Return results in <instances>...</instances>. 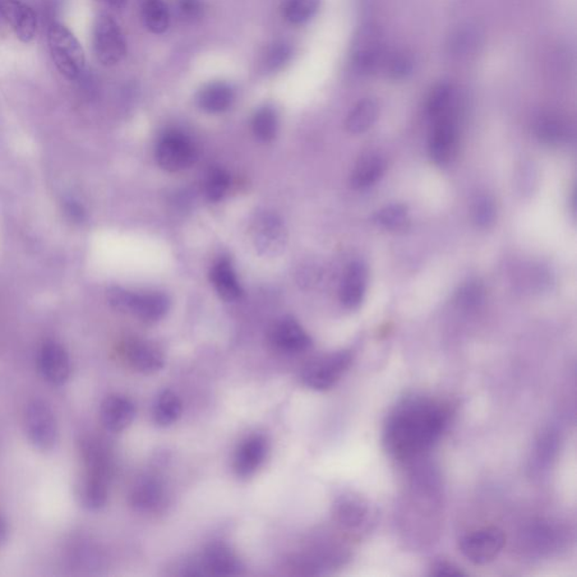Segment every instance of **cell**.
I'll return each instance as SVG.
<instances>
[{
	"instance_id": "6da1fadb",
	"label": "cell",
	"mask_w": 577,
	"mask_h": 577,
	"mask_svg": "<svg viewBox=\"0 0 577 577\" xmlns=\"http://www.w3.org/2000/svg\"><path fill=\"white\" fill-rule=\"evenodd\" d=\"M447 422L449 410L437 400L413 397L401 401L385 424L386 450L397 459L421 455L440 438Z\"/></svg>"
},
{
	"instance_id": "7a4b0ae2",
	"label": "cell",
	"mask_w": 577,
	"mask_h": 577,
	"mask_svg": "<svg viewBox=\"0 0 577 577\" xmlns=\"http://www.w3.org/2000/svg\"><path fill=\"white\" fill-rule=\"evenodd\" d=\"M48 44L51 58L59 72L69 81L81 78L86 67L85 53L72 32L60 23H51Z\"/></svg>"
},
{
	"instance_id": "3957f363",
	"label": "cell",
	"mask_w": 577,
	"mask_h": 577,
	"mask_svg": "<svg viewBox=\"0 0 577 577\" xmlns=\"http://www.w3.org/2000/svg\"><path fill=\"white\" fill-rule=\"evenodd\" d=\"M108 298L118 312L132 313L148 322L160 321L169 309V300L163 293L135 294L126 289L112 288Z\"/></svg>"
},
{
	"instance_id": "277c9868",
	"label": "cell",
	"mask_w": 577,
	"mask_h": 577,
	"mask_svg": "<svg viewBox=\"0 0 577 577\" xmlns=\"http://www.w3.org/2000/svg\"><path fill=\"white\" fill-rule=\"evenodd\" d=\"M352 362V355L348 351H339L313 360L303 368V385L313 390L324 391L336 385Z\"/></svg>"
},
{
	"instance_id": "5b68a950",
	"label": "cell",
	"mask_w": 577,
	"mask_h": 577,
	"mask_svg": "<svg viewBox=\"0 0 577 577\" xmlns=\"http://www.w3.org/2000/svg\"><path fill=\"white\" fill-rule=\"evenodd\" d=\"M93 49L97 60L106 67L115 66L126 57L127 43L121 27L106 14L96 18Z\"/></svg>"
},
{
	"instance_id": "8992f818",
	"label": "cell",
	"mask_w": 577,
	"mask_h": 577,
	"mask_svg": "<svg viewBox=\"0 0 577 577\" xmlns=\"http://www.w3.org/2000/svg\"><path fill=\"white\" fill-rule=\"evenodd\" d=\"M27 438L41 451L53 450L59 440L57 419L53 409L43 400H34L27 405L24 415Z\"/></svg>"
},
{
	"instance_id": "52a82bcc",
	"label": "cell",
	"mask_w": 577,
	"mask_h": 577,
	"mask_svg": "<svg viewBox=\"0 0 577 577\" xmlns=\"http://www.w3.org/2000/svg\"><path fill=\"white\" fill-rule=\"evenodd\" d=\"M386 55L384 34L376 24L360 27L354 35L351 59L357 71L370 72L381 66Z\"/></svg>"
},
{
	"instance_id": "ba28073f",
	"label": "cell",
	"mask_w": 577,
	"mask_h": 577,
	"mask_svg": "<svg viewBox=\"0 0 577 577\" xmlns=\"http://www.w3.org/2000/svg\"><path fill=\"white\" fill-rule=\"evenodd\" d=\"M251 236L256 251L266 257L280 255L288 245L287 228L283 220L271 212H262L254 218Z\"/></svg>"
},
{
	"instance_id": "9c48e42d",
	"label": "cell",
	"mask_w": 577,
	"mask_h": 577,
	"mask_svg": "<svg viewBox=\"0 0 577 577\" xmlns=\"http://www.w3.org/2000/svg\"><path fill=\"white\" fill-rule=\"evenodd\" d=\"M505 535L496 527L483 528L460 540V551L469 562L485 565L493 562L505 548Z\"/></svg>"
},
{
	"instance_id": "30bf717a",
	"label": "cell",
	"mask_w": 577,
	"mask_h": 577,
	"mask_svg": "<svg viewBox=\"0 0 577 577\" xmlns=\"http://www.w3.org/2000/svg\"><path fill=\"white\" fill-rule=\"evenodd\" d=\"M156 159L161 168L168 172H178L190 168L196 160V149L190 139L182 133L168 132L157 146Z\"/></svg>"
},
{
	"instance_id": "8fae6325",
	"label": "cell",
	"mask_w": 577,
	"mask_h": 577,
	"mask_svg": "<svg viewBox=\"0 0 577 577\" xmlns=\"http://www.w3.org/2000/svg\"><path fill=\"white\" fill-rule=\"evenodd\" d=\"M267 452H269V442L264 436L253 434L245 438L235 452L234 473L239 478L252 477L264 463Z\"/></svg>"
},
{
	"instance_id": "7c38bea8",
	"label": "cell",
	"mask_w": 577,
	"mask_h": 577,
	"mask_svg": "<svg viewBox=\"0 0 577 577\" xmlns=\"http://www.w3.org/2000/svg\"><path fill=\"white\" fill-rule=\"evenodd\" d=\"M336 523L349 531H361L371 523V507L364 498L354 494H344L334 503Z\"/></svg>"
},
{
	"instance_id": "4fadbf2b",
	"label": "cell",
	"mask_w": 577,
	"mask_h": 577,
	"mask_svg": "<svg viewBox=\"0 0 577 577\" xmlns=\"http://www.w3.org/2000/svg\"><path fill=\"white\" fill-rule=\"evenodd\" d=\"M0 15L11 25L23 43H31L38 34V17L34 8L20 0L0 2Z\"/></svg>"
},
{
	"instance_id": "5bb4252c",
	"label": "cell",
	"mask_w": 577,
	"mask_h": 577,
	"mask_svg": "<svg viewBox=\"0 0 577 577\" xmlns=\"http://www.w3.org/2000/svg\"><path fill=\"white\" fill-rule=\"evenodd\" d=\"M39 369L49 384L63 386L72 375L71 359L66 350L55 341H48L40 350Z\"/></svg>"
},
{
	"instance_id": "9a60e30c",
	"label": "cell",
	"mask_w": 577,
	"mask_h": 577,
	"mask_svg": "<svg viewBox=\"0 0 577 577\" xmlns=\"http://www.w3.org/2000/svg\"><path fill=\"white\" fill-rule=\"evenodd\" d=\"M122 357L136 371L152 375L164 367V357L156 346L141 340H128L122 345Z\"/></svg>"
},
{
	"instance_id": "2e32d148",
	"label": "cell",
	"mask_w": 577,
	"mask_h": 577,
	"mask_svg": "<svg viewBox=\"0 0 577 577\" xmlns=\"http://www.w3.org/2000/svg\"><path fill=\"white\" fill-rule=\"evenodd\" d=\"M457 127L454 120L445 115L436 120L432 129L428 151L434 163L449 164L457 149Z\"/></svg>"
},
{
	"instance_id": "e0dca14e",
	"label": "cell",
	"mask_w": 577,
	"mask_h": 577,
	"mask_svg": "<svg viewBox=\"0 0 577 577\" xmlns=\"http://www.w3.org/2000/svg\"><path fill=\"white\" fill-rule=\"evenodd\" d=\"M271 343L284 353L306 352L312 346V339L293 318H284L276 322L270 333Z\"/></svg>"
},
{
	"instance_id": "ac0fdd59",
	"label": "cell",
	"mask_w": 577,
	"mask_h": 577,
	"mask_svg": "<svg viewBox=\"0 0 577 577\" xmlns=\"http://www.w3.org/2000/svg\"><path fill=\"white\" fill-rule=\"evenodd\" d=\"M206 574L216 576H236L242 573L243 565L236 553L223 543H210L202 556Z\"/></svg>"
},
{
	"instance_id": "d6986e66",
	"label": "cell",
	"mask_w": 577,
	"mask_h": 577,
	"mask_svg": "<svg viewBox=\"0 0 577 577\" xmlns=\"http://www.w3.org/2000/svg\"><path fill=\"white\" fill-rule=\"evenodd\" d=\"M136 418V406L122 395H111L101 406V419L106 430L122 432L131 426Z\"/></svg>"
},
{
	"instance_id": "ffe728a7",
	"label": "cell",
	"mask_w": 577,
	"mask_h": 577,
	"mask_svg": "<svg viewBox=\"0 0 577 577\" xmlns=\"http://www.w3.org/2000/svg\"><path fill=\"white\" fill-rule=\"evenodd\" d=\"M166 492L160 479L152 476L142 477L130 492V505L140 514H152L165 505Z\"/></svg>"
},
{
	"instance_id": "44dd1931",
	"label": "cell",
	"mask_w": 577,
	"mask_h": 577,
	"mask_svg": "<svg viewBox=\"0 0 577 577\" xmlns=\"http://www.w3.org/2000/svg\"><path fill=\"white\" fill-rule=\"evenodd\" d=\"M367 269L360 262H354L346 270L341 287V303L345 308L357 309L363 302L367 290Z\"/></svg>"
},
{
	"instance_id": "7402d4cb",
	"label": "cell",
	"mask_w": 577,
	"mask_h": 577,
	"mask_svg": "<svg viewBox=\"0 0 577 577\" xmlns=\"http://www.w3.org/2000/svg\"><path fill=\"white\" fill-rule=\"evenodd\" d=\"M385 159L380 155L369 152V154L363 155L355 165L352 175H351V186L357 190H364V188L375 186L385 174Z\"/></svg>"
},
{
	"instance_id": "603a6c76",
	"label": "cell",
	"mask_w": 577,
	"mask_h": 577,
	"mask_svg": "<svg viewBox=\"0 0 577 577\" xmlns=\"http://www.w3.org/2000/svg\"><path fill=\"white\" fill-rule=\"evenodd\" d=\"M235 101V91L224 82L207 84L197 94V104L209 113H221L227 111Z\"/></svg>"
},
{
	"instance_id": "cb8c5ba5",
	"label": "cell",
	"mask_w": 577,
	"mask_h": 577,
	"mask_svg": "<svg viewBox=\"0 0 577 577\" xmlns=\"http://www.w3.org/2000/svg\"><path fill=\"white\" fill-rule=\"evenodd\" d=\"M77 494L86 509L100 510L108 501V478L87 472L78 484Z\"/></svg>"
},
{
	"instance_id": "d4e9b609",
	"label": "cell",
	"mask_w": 577,
	"mask_h": 577,
	"mask_svg": "<svg viewBox=\"0 0 577 577\" xmlns=\"http://www.w3.org/2000/svg\"><path fill=\"white\" fill-rule=\"evenodd\" d=\"M483 34L478 25L466 23L452 32L449 39L450 53L458 58L468 57L476 53L482 43Z\"/></svg>"
},
{
	"instance_id": "484cf974",
	"label": "cell",
	"mask_w": 577,
	"mask_h": 577,
	"mask_svg": "<svg viewBox=\"0 0 577 577\" xmlns=\"http://www.w3.org/2000/svg\"><path fill=\"white\" fill-rule=\"evenodd\" d=\"M211 281L216 293L226 302H236L243 293L232 264L227 260H221L211 271Z\"/></svg>"
},
{
	"instance_id": "4316f807",
	"label": "cell",
	"mask_w": 577,
	"mask_h": 577,
	"mask_svg": "<svg viewBox=\"0 0 577 577\" xmlns=\"http://www.w3.org/2000/svg\"><path fill=\"white\" fill-rule=\"evenodd\" d=\"M183 405L179 397L172 390L161 391L152 408V418L157 426L169 427L181 418Z\"/></svg>"
},
{
	"instance_id": "83f0119b",
	"label": "cell",
	"mask_w": 577,
	"mask_h": 577,
	"mask_svg": "<svg viewBox=\"0 0 577 577\" xmlns=\"http://www.w3.org/2000/svg\"><path fill=\"white\" fill-rule=\"evenodd\" d=\"M378 113H380V109H378L375 100L360 101L346 119V130L352 135H361L375 124Z\"/></svg>"
},
{
	"instance_id": "f1b7e54d",
	"label": "cell",
	"mask_w": 577,
	"mask_h": 577,
	"mask_svg": "<svg viewBox=\"0 0 577 577\" xmlns=\"http://www.w3.org/2000/svg\"><path fill=\"white\" fill-rule=\"evenodd\" d=\"M141 13L151 34H163L168 30L169 11L164 0H142Z\"/></svg>"
},
{
	"instance_id": "f546056e",
	"label": "cell",
	"mask_w": 577,
	"mask_h": 577,
	"mask_svg": "<svg viewBox=\"0 0 577 577\" xmlns=\"http://www.w3.org/2000/svg\"><path fill=\"white\" fill-rule=\"evenodd\" d=\"M321 3L322 0H284L281 11L291 24L302 25L316 15Z\"/></svg>"
},
{
	"instance_id": "4dcf8cb0",
	"label": "cell",
	"mask_w": 577,
	"mask_h": 577,
	"mask_svg": "<svg viewBox=\"0 0 577 577\" xmlns=\"http://www.w3.org/2000/svg\"><path fill=\"white\" fill-rule=\"evenodd\" d=\"M373 223L381 228L390 230V232L408 229L409 225L408 207L403 205H390L382 207L373 216Z\"/></svg>"
},
{
	"instance_id": "1f68e13d",
	"label": "cell",
	"mask_w": 577,
	"mask_h": 577,
	"mask_svg": "<svg viewBox=\"0 0 577 577\" xmlns=\"http://www.w3.org/2000/svg\"><path fill=\"white\" fill-rule=\"evenodd\" d=\"M535 135L546 144H560L567 137V126L555 115H543L534 126Z\"/></svg>"
},
{
	"instance_id": "d6a6232c",
	"label": "cell",
	"mask_w": 577,
	"mask_h": 577,
	"mask_svg": "<svg viewBox=\"0 0 577 577\" xmlns=\"http://www.w3.org/2000/svg\"><path fill=\"white\" fill-rule=\"evenodd\" d=\"M278 115L271 106H263L254 115L252 127L254 135L261 141L274 140L278 132Z\"/></svg>"
},
{
	"instance_id": "836d02e7",
	"label": "cell",
	"mask_w": 577,
	"mask_h": 577,
	"mask_svg": "<svg viewBox=\"0 0 577 577\" xmlns=\"http://www.w3.org/2000/svg\"><path fill=\"white\" fill-rule=\"evenodd\" d=\"M381 66L385 68L387 76L391 80H404L412 73L414 68L413 58L405 51H397L390 55H385Z\"/></svg>"
},
{
	"instance_id": "e575fe53",
	"label": "cell",
	"mask_w": 577,
	"mask_h": 577,
	"mask_svg": "<svg viewBox=\"0 0 577 577\" xmlns=\"http://www.w3.org/2000/svg\"><path fill=\"white\" fill-rule=\"evenodd\" d=\"M293 50L287 41H278L267 50L264 67L269 72H276L287 66L293 58Z\"/></svg>"
},
{
	"instance_id": "d590c367",
	"label": "cell",
	"mask_w": 577,
	"mask_h": 577,
	"mask_svg": "<svg viewBox=\"0 0 577 577\" xmlns=\"http://www.w3.org/2000/svg\"><path fill=\"white\" fill-rule=\"evenodd\" d=\"M452 100L450 85L440 84L434 87L428 101V112L430 117L437 120L447 115Z\"/></svg>"
},
{
	"instance_id": "8d00e7d4",
	"label": "cell",
	"mask_w": 577,
	"mask_h": 577,
	"mask_svg": "<svg viewBox=\"0 0 577 577\" xmlns=\"http://www.w3.org/2000/svg\"><path fill=\"white\" fill-rule=\"evenodd\" d=\"M472 216L477 227H491L496 219L495 202L488 196L478 197L474 202Z\"/></svg>"
},
{
	"instance_id": "74e56055",
	"label": "cell",
	"mask_w": 577,
	"mask_h": 577,
	"mask_svg": "<svg viewBox=\"0 0 577 577\" xmlns=\"http://www.w3.org/2000/svg\"><path fill=\"white\" fill-rule=\"evenodd\" d=\"M229 188V175L221 168L211 169L207 175L206 196L210 201H219Z\"/></svg>"
},
{
	"instance_id": "f35d334b",
	"label": "cell",
	"mask_w": 577,
	"mask_h": 577,
	"mask_svg": "<svg viewBox=\"0 0 577 577\" xmlns=\"http://www.w3.org/2000/svg\"><path fill=\"white\" fill-rule=\"evenodd\" d=\"M175 9L181 20L194 23L205 15L206 7L203 0H175Z\"/></svg>"
},
{
	"instance_id": "ab89813d",
	"label": "cell",
	"mask_w": 577,
	"mask_h": 577,
	"mask_svg": "<svg viewBox=\"0 0 577 577\" xmlns=\"http://www.w3.org/2000/svg\"><path fill=\"white\" fill-rule=\"evenodd\" d=\"M484 290L481 284L469 283L460 290L458 294L459 303L466 307L477 306L482 302Z\"/></svg>"
},
{
	"instance_id": "60d3db41",
	"label": "cell",
	"mask_w": 577,
	"mask_h": 577,
	"mask_svg": "<svg viewBox=\"0 0 577 577\" xmlns=\"http://www.w3.org/2000/svg\"><path fill=\"white\" fill-rule=\"evenodd\" d=\"M64 211H66L68 218L71 219L72 223L82 224L86 218L84 207L80 205V202L72 200V198L64 201Z\"/></svg>"
},
{
	"instance_id": "b9f144b4",
	"label": "cell",
	"mask_w": 577,
	"mask_h": 577,
	"mask_svg": "<svg viewBox=\"0 0 577 577\" xmlns=\"http://www.w3.org/2000/svg\"><path fill=\"white\" fill-rule=\"evenodd\" d=\"M432 575L437 576H461L465 575L464 572L455 565L454 563L447 561H438L434 563L432 566Z\"/></svg>"
},
{
	"instance_id": "7bdbcfd3",
	"label": "cell",
	"mask_w": 577,
	"mask_h": 577,
	"mask_svg": "<svg viewBox=\"0 0 577 577\" xmlns=\"http://www.w3.org/2000/svg\"><path fill=\"white\" fill-rule=\"evenodd\" d=\"M8 537V525L4 516L0 514V543L6 542Z\"/></svg>"
},
{
	"instance_id": "ee69618b",
	"label": "cell",
	"mask_w": 577,
	"mask_h": 577,
	"mask_svg": "<svg viewBox=\"0 0 577 577\" xmlns=\"http://www.w3.org/2000/svg\"><path fill=\"white\" fill-rule=\"evenodd\" d=\"M101 2H104L110 5L111 7H114L117 9L123 8L124 6H126L127 4V0H101Z\"/></svg>"
}]
</instances>
